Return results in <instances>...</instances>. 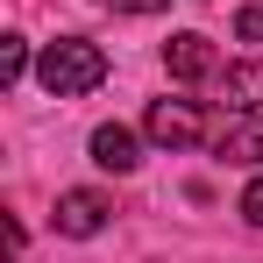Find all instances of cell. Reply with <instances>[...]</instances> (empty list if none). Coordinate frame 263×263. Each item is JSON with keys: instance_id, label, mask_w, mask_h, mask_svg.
<instances>
[{"instance_id": "obj_1", "label": "cell", "mask_w": 263, "mask_h": 263, "mask_svg": "<svg viewBox=\"0 0 263 263\" xmlns=\"http://www.w3.org/2000/svg\"><path fill=\"white\" fill-rule=\"evenodd\" d=\"M36 79H43L50 100H79V92H92L100 79H107V50H100V43H79V36H64V43L43 50Z\"/></svg>"}, {"instance_id": "obj_2", "label": "cell", "mask_w": 263, "mask_h": 263, "mask_svg": "<svg viewBox=\"0 0 263 263\" xmlns=\"http://www.w3.org/2000/svg\"><path fill=\"white\" fill-rule=\"evenodd\" d=\"M149 142H164V149H192L199 135H206V114L192 107V100H149Z\"/></svg>"}, {"instance_id": "obj_3", "label": "cell", "mask_w": 263, "mask_h": 263, "mask_svg": "<svg viewBox=\"0 0 263 263\" xmlns=\"http://www.w3.org/2000/svg\"><path fill=\"white\" fill-rule=\"evenodd\" d=\"M164 64H171V79H185V86H192V79H214V43L185 29V36L164 43Z\"/></svg>"}, {"instance_id": "obj_4", "label": "cell", "mask_w": 263, "mask_h": 263, "mask_svg": "<svg viewBox=\"0 0 263 263\" xmlns=\"http://www.w3.org/2000/svg\"><path fill=\"white\" fill-rule=\"evenodd\" d=\"M100 228H107V199H100V192H64V199H57V235H79V242H86Z\"/></svg>"}, {"instance_id": "obj_5", "label": "cell", "mask_w": 263, "mask_h": 263, "mask_svg": "<svg viewBox=\"0 0 263 263\" xmlns=\"http://www.w3.org/2000/svg\"><path fill=\"white\" fill-rule=\"evenodd\" d=\"M92 164H100V171H135V164H142V157H135V135L121 128V121L92 128Z\"/></svg>"}, {"instance_id": "obj_6", "label": "cell", "mask_w": 263, "mask_h": 263, "mask_svg": "<svg viewBox=\"0 0 263 263\" xmlns=\"http://www.w3.org/2000/svg\"><path fill=\"white\" fill-rule=\"evenodd\" d=\"M220 157H235V164H263V121L220 128Z\"/></svg>"}, {"instance_id": "obj_7", "label": "cell", "mask_w": 263, "mask_h": 263, "mask_svg": "<svg viewBox=\"0 0 263 263\" xmlns=\"http://www.w3.org/2000/svg\"><path fill=\"white\" fill-rule=\"evenodd\" d=\"M228 100H242V107H263V64H228Z\"/></svg>"}, {"instance_id": "obj_8", "label": "cell", "mask_w": 263, "mask_h": 263, "mask_svg": "<svg viewBox=\"0 0 263 263\" xmlns=\"http://www.w3.org/2000/svg\"><path fill=\"white\" fill-rule=\"evenodd\" d=\"M22 64H29V50H22V36H7V43H0V79L14 86V79H22Z\"/></svg>"}, {"instance_id": "obj_9", "label": "cell", "mask_w": 263, "mask_h": 263, "mask_svg": "<svg viewBox=\"0 0 263 263\" xmlns=\"http://www.w3.org/2000/svg\"><path fill=\"white\" fill-rule=\"evenodd\" d=\"M235 36H242V43H263V7H242V14H235Z\"/></svg>"}, {"instance_id": "obj_10", "label": "cell", "mask_w": 263, "mask_h": 263, "mask_svg": "<svg viewBox=\"0 0 263 263\" xmlns=\"http://www.w3.org/2000/svg\"><path fill=\"white\" fill-rule=\"evenodd\" d=\"M242 220H249V228H263V178L242 192Z\"/></svg>"}, {"instance_id": "obj_11", "label": "cell", "mask_w": 263, "mask_h": 263, "mask_svg": "<svg viewBox=\"0 0 263 263\" xmlns=\"http://www.w3.org/2000/svg\"><path fill=\"white\" fill-rule=\"evenodd\" d=\"M107 7H121V14H157L164 0H107Z\"/></svg>"}]
</instances>
